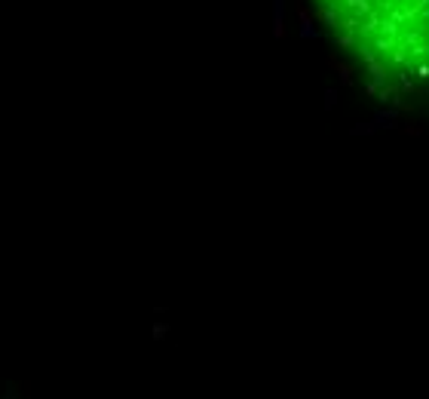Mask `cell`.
Returning a JSON list of instances; mask_svg holds the SVG:
<instances>
[{"label": "cell", "mask_w": 429, "mask_h": 399, "mask_svg": "<svg viewBox=\"0 0 429 399\" xmlns=\"http://www.w3.org/2000/svg\"><path fill=\"white\" fill-rule=\"evenodd\" d=\"M371 93L389 101L429 98V0H310Z\"/></svg>", "instance_id": "6da1fadb"}]
</instances>
